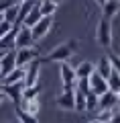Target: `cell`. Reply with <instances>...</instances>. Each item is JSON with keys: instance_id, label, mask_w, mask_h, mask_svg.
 Here are the masks:
<instances>
[{"instance_id": "obj_25", "label": "cell", "mask_w": 120, "mask_h": 123, "mask_svg": "<svg viewBox=\"0 0 120 123\" xmlns=\"http://www.w3.org/2000/svg\"><path fill=\"white\" fill-rule=\"evenodd\" d=\"M10 31H12V25H8L6 21H2V23H0V39H2V37H6Z\"/></svg>"}, {"instance_id": "obj_9", "label": "cell", "mask_w": 120, "mask_h": 123, "mask_svg": "<svg viewBox=\"0 0 120 123\" xmlns=\"http://www.w3.org/2000/svg\"><path fill=\"white\" fill-rule=\"evenodd\" d=\"M14 57H16V49L2 53V57H0V76H2V78H4V76H8L10 72L16 68V62H14Z\"/></svg>"}, {"instance_id": "obj_12", "label": "cell", "mask_w": 120, "mask_h": 123, "mask_svg": "<svg viewBox=\"0 0 120 123\" xmlns=\"http://www.w3.org/2000/svg\"><path fill=\"white\" fill-rule=\"evenodd\" d=\"M118 97H116L114 92H104L102 97H98V111H114L118 107Z\"/></svg>"}, {"instance_id": "obj_36", "label": "cell", "mask_w": 120, "mask_h": 123, "mask_svg": "<svg viewBox=\"0 0 120 123\" xmlns=\"http://www.w3.org/2000/svg\"><path fill=\"white\" fill-rule=\"evenodd\" d=\"M0 82H2V76H0Z\"/></svg>"}, {"instance_id": "obj_6", "label": "cell", "mask_w": 120, "mask_h": 123, "mask_svg": "<svg viewBox=\"0 0 120 123\" xmlns=\"http://www.w3.org/2000/svg\"><path fill=\"white\" fill-rule=\"evenodd\" d=\"M39 72H41V60L31 62L29 66L25 68V80H22V86H35V84H39Z\"/></svg>"}, {"instance_id": "obj_5", "label": "cell", "mask_w": 120, "mask_h": 123, "mask_svg": "<svg viewBox=\"0 0 120 123\" xmlns=\"http://www.w3.org/2000/svg\"><path fill=\"white\" fill-rule=\"evenodd\" d=\"M39 60V49L37 47H26V49H16V68H26L31 62Z\"/></svg>"}, {"instance_id": "obj_8", "label": "cell", "mask_w": 120, "mask_h": 123, "mask_svg": "<svg viewBox=\"0 0 120 123\" xmlns=\"http://www.w3.org/2000/svg\"><path fill=\"white\" fill-rule=\"evenodd\" d=\"M51 27H53V17H43L35 27H31V35H33V39L35 41L43 39L49 31H51Z\"/></svg>"}, {"instance_id": "obj_18", "label": "cell", "mask_w": 120, "mask_h": 123, "mask_svg": "<svg viewBox=\"0 0 120 123\" xmlns=\"http://www.w3.org/2000/svg\"><path fill=\"white\" fill-rule=\"evenodd\" d=\"M18 109H22L25 113L35 115V117H37L39 109H41V103H39V98H33V101H22L21 105H18Z\"/></svg>"}, {"instance_id": "obj_30", "label": "cell", "mask_w": 120, "mask_h": 123, "mask_svg": "<svg viewBox=\"0 0 120 123\" xmlns=\"http://www.w3.org/2000/svg\"><path fill=\"white\" fill-rule=\"evenodd\" d=\"M2 12H4V6H2V4H0V14H2Z\"/></svg>"}, {"instance_id": "obj_13", "label": "cell", "mask_w": 120, "mask_h": 123, "mask_svg": "<svg viewBox=\"0 0 120 123\" xmlns=\"http://www.w3.org/2000/svg\"><path fill=\"white\" fill-rule=\"evenodd\" d=\"M75 70V78L77 80H88L92 76V72H94V64L92 62H82V64H77V68H73Z\"/></svg>"}, {"instance_id": "obj_20", "label": "cell", "mask_w": 120, "mask_h": 123, "mask_svg": "<svg viewBox=\"0 0 120 123\" xmlns=\"http://www.w3.org/2000/svg\"><path fill=\"white\" fill-rule=\"evenodd\" d=\"M39 92H41V86L35 84V86H25L22 88V101H33V98H39ZM21 101V103H22Z\"/></svg>"}, {"instance_id": "obj_4", "label": "cell", "mask_w": 120, "mask_h": 123, "mask_svg": "<svg viewBox=\"0 0 120 123\" xmlns=\"http://www.w3.org/2000/svg\"><path fill=\"white\" fill-rule=\"evenodd\" d=\"M35 39L31 35V29L25 25H21L16 29V35H14V49H26V47H33Z\"/></svg>"}, {"instance_id": "obj_7", "label": "cell", "mask_w": 120, "mask_h": 123, "mask_svg": "<svg viewBox=\"0 0 120 123\" xmlns=\"http://www.w3.org/2000/svg\"><path fill=\"white\" fill-rule=\"evenodd\" d=\"M22 82L18 84H6V86H0V90H2V94H4V98H10V101L14 103V107L21 105L22 101Z\"/></svg>"}, {"instance_id": "obj_32", "label": "cell", "mask_w": 120, "mask_h": 123, "mask_svg": "<svg viewBox=\"0 0 120 123\" xmlns=\"http://www.w3.org/2000/svg\"><path fill=\"white\" fill-rule=\"evenodd\" d=\"M90 123H100V121H98V119H92V121H90Z\"/></svg>"}, {"instance_id": "obj_29", "label": "cell", "mask_w": 120, "mask_h": 123, "mask_svg": "<svg viewBox=\"0 0 120 123\" xmlns=\"http://www.w3.org/2000/svg\"><path fill=\"white\" fill-rule=\"evenodd\" d=\"M2 101H4V94H2V90H0V103H2Z\"/></svg>"}, {"instance_id": "obj_19", "label": "cell", "mask_w": 120, "mask_h": 123, "mask_svg": "<svg viewBox=\"0 0 120 123\" xmlns=\"http://www.w3.org/2000/svg\"><path fill=\"white\" fill-rule=\"evenodd\" d=\"M39 10L43 17H53L57 12V4L55 2H49V0H39Z\"/></svg>"}, {"instance_id": "obj_10", "label": "cell", "mask_w": 120, "mask_h": 123, "mask_svg": "<svg viewBox=\"0 0 120 123\" xmlns=\"http://www.w3.org/2000/svg\"><path fill=\"white\" fill-rule=\"evenodd\" d=\"M88 84H90V92H94L96 97H102L104 92H108V84L98 72H92V76L88 78Z\"/></svg>"}, {"instance_id": "obj_22", "label": "cell", "mask_w": 120, "mask_h": 123, "mask_svg": "<svg viewBox=\"0 0 120 123\" xmlns=\"http://www.w3.org/2000/svg\"><path fill=\"white\" fill-rule=\"evenodd\" d=\"M73 92H75V109L79 113H86V94L77 92V90H73Z\"/></svg>"}, {"instance_id": "obj_33", "label": "cell", "mask_w": 120, "mask_h": 123, "mask_svg": "<svg viewBox=\"0 0 120 123\" xmlns=\"http://www.w3.org/2000/svg\"><path fill=\"white\" fill-rule=\"evenodd\" d=\"M116 111H118V115H120V103H118V107H116Z\"/></svg>"}, {"instance_id": "obj_26", "label": "cell", "mask_w": 120, "mask_h": 123, "mask_svg": "<svg viewBox=\"0 0 120 123\" xmlns=\"http://www.w3.org/2000/svg\"><path fill=\"white\" fill-rule=\"evenodd\" d=\"M112 113H114V111H100V115H98V117H96V119H98L100 123H106L108 119L112 117Z\"/></svg>"}, {"instance_id": "obj_34", "label": "cell", "mask_w": 120, "mask_h": 123, "mask_svg": "<svg viewBox=\"0 0 120 123\" xmlns=\"http://www.w3.org/2000/svg\"><path fill=\"white\" fill-rule=\"evenodd\" d=\"M49 2H55V4H59V0H49Z\"/></svg>"}, {"instance_id": "obj_37", "label": "cell", "mask_w": 120, "mask_h": 123, "mask_svg": "<svg viewBox=\"0 0 120 123\" xmlns=\"http://www.w3.org/2000/svg\"><path fill=\"white\" fill-rule=\"evenodd\" d=\"M118 6H120V0H118Z\"/></svg>"}, {"instance_id": "obj_27", "label": "cell", "mask_w": 120, "mask_h": 123, "mask_svg": "<svg viewBox=\"0 0 120 123\" xmlns=\"http://www.w3.org/2000/svg\"><path fill=\"white\" fill-rule=\"evenodd\" d=\"M106 123H120V115H118V111H116V109H114V113H112V117L108 119Z\"/></svg>"}, {"instance_id": "obj_17", "label": "cell", "mask_w": 120, "mask_h": 123, "mask_svg": "<svg viewBox=\"0 0 120 123\" xmlns=\"http://www.w3.org/2000/svg\"><path fill=\"white\" fill-rule=\"evenodd\" d=\"M94 72H98L100 76H102L104 80L108 78V76H110V72H112V66H110V62H108V57L106 55H102L98 60V64H96V70Z\"/></svg>"}, {"instance_id": "obj_2", "label": "cell", "mask_w": 120, "mask_h": 123, "mask_svg": "<svg viewBox=\"0 0 120 123\" xmlns=\"http://www.w3.org/2000/svg\"><path fill=\"white\" fill-rule=\"evenodd\" d=\"M59 78H61V88L63 90H73L75 88V70H73L71 64H67V62H61L59 66Z\"/></svg>"}, {"instance_id": "obj_15", "label": "cell", "mask_w": 120, "mask_h": 123, "mask_svg": "<svg viewBox=\"0 0 120 123\" xmlns=\"http://www.w3.org/2000/svg\"><path fill=\"white\" fill-rule=\"evenodd\" d=\"M118 10H120L118 0H106V2H104V6H102V18L110 21V18L114 17V14L118 12Z\"/></svg>"}, {"instance_id": "obj_3", "label": "cell", "mask_w": 120, "mask_h": 123, "mask_svg": "<svg viewBox=\"0 0 120 123\" xmlns=\"http://www.w3.org/2000/svg\"><path fill=\"white\" fill-rule=\"evenodd\" d=\"M96 39H98V43L102 45V47L110 49V45H112V27H110V21L100 18L98 29H96Z\"/></svg>"}, {"instance_id": "obj_35", "label": "cell", "mask_w": 120, "mask_h": 123, "mask_svg": "<svg viewBox=\"0 0 120 123\" xmlns=\"http://www.w3.org/2000/svg\"><path fill=\"white\" fill-rule=\"evenodd\" d=\"M2 21H4V17H2V14H0V23H2Z\"/></svg>"}, {"instance_id": "obj_28", "label": "cell", "mask_w": 120, "mask_h": 123, "mask_svg": "<svg viewBox=\"0 0 120 123\" xmlns=\"http://www.w3.org/2000/svg\"><path fill=\"white\" fill-rule=\"evenodd\" d=\"M104 2H106V0H96V4H100V6H104Z\"/></svg>"}, {"instance_id": "obj_11", "label": "cell", "mask_w": 120, "mask_h": 123, "mask_svg": "<svg viewBox=\"0 0 120 123\" xmlns=\"http://www.w3.org/2000/svg\"><path fill=\"white\" fill-rule=\"evenodd\" d=\"M55 103L63 111H75V92L73 90H61V94L57 97Z\"/></svg>"}, {"instance_id": "obj_31", "label": "cell", "mask_w": 120, "mask_h": 123, "mask_svg": "<svg viewBox=\"0 0 120 123\" xmlns=\"http://www.w3.org/2000/svg\"><path fill=\"white\" fill-rule=\"evenodd\" d=\"M116 97H118V101H120V88H118V92H116Z\"/></svg>"}, {"instance_id": "obj_16", "label": "cell", "mask_w": 120, "mask_h": 123, "mask_svg": "<svg viewBox=\"0 0 120 123\" xmlns=\"http://www.w3.org/2000/svg\"><path fill=\"white\" fill-rule=\"evenodd\" d=\"M41 18H43V14H41V10H39V2H37V4L33 6V10H31V12L26 14V18L22 21V25L31 29V27H35L39 21H41Z\"/></svg>"}, {"instance_id": "obj_38", "label": "cell", "mask_w": 120, "mask_h": 123, "mask_svg": "<svg viewBox=\"0 0 120 123\" xmlns=\"http://www.w3.org/2000/svg\"><path fill=\"white\" fill-rule=\"evenodd\" d=\"M0 57H2V53H0Z\"/></svg>"}, {"instance_id": "obj_24", "label": "cell", "mask_w": 120, "mask_h": 123, "mask_svg": "<svg viewBox=\"0 0 120 123\" xmlns=\"http://www.w3.org/2000/svg\"><path fill=\"white\" fill-rule=\"evenodd\" d=\"M106 57H108V62H110L112 70H114L116 74L120 76V55H116V53H112V51H110V55H106Z\"/></svg>"}, {"instance_id": "obj_14", "label": "cell", "mask_w": 120, "mask_h": 123, "mask_svg": "<svg viewBox=\"0 0 120 123\" xmlns=\"http://www.w3.org/2000/svg\"><path fill=\"white\" fill-rule=\"evenodd\" d=\"M18 27H21V25H18ZM18 27H12V31H10L8 35L0 39V53H6V51H12V49H14V35H16Z\"/></svg>"}, {"instance_id": "obj_23", "label": "cell", "mask_w": 120, "mask_h": 123, "mask_svg": "<svg viewBox=\"0 0 120 123\" xmlns=\"http://www.w3.org/2000/svg\"><path fill=\"white\" fill-rule=\"evenodd\" d=\"M94 109H98V97L94 92H88L86 94V111H94Z\"/></svg>"}, {"instance_id": "obj_1", "label": "cell", "mask_w": 120, "mask_h": 123, "mask_svg": "<svg viewBox=\"0 0 120 123\" xmlns=\"http://www.w3.org/2000/svg\"><path fill=\"white\" fill-rule=\"evenodd\" d=\"M75 47H77V41H75V39H69V41H65V43L57 45V47H53V51L45 57V62H57V64L67 62L69 57L73 55Z\"/></svg>"}, {"instance_id": "obj_21", "label": "cell", "mask_w": 120, "mask_h": 123, "mask_svg": "<svg viewBox=\"0 0 120 123\" xmlns=\"http://www.w3.org/2000/svg\"><path fill=\"white\" fill-rule=\"evenodd\" d=\"M16 117H18V121H21V123H39V119L35 117V115L25 113V111L18 109V107H16Z\"/></svg>"}]
</instances>
